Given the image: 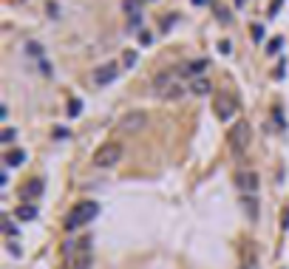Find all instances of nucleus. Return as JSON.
I'll return each instance as SVG.
<instances>
[{
	"instance_id": "nucleus-1",
	"label": "nucleus",
	"mask_w": 289,
	"mask_h": 269,
	"mask_svg": "<svg viewBox=\"0 0 289 269\" xmlns=\"http://www.w3.org/2000/svg\"><path fill=\"white\" fill-rule=\"evenodd\" d=\"M65 269H91V235L65 244Z\"/></svg>"
},
{
	"instance_id": "nucleus-2",
	"label": "nucleus",
	"mask_w": 289,
	"mask_h": 269,
	"mask_svg": "<svg viewBox=\"0 0 289 269\" xmlns=\"http://www.w3.org/2000/svg\"><path fill=\"white\" fill-rule=\"evenodd\" d=\"M99 215V204L96 202H77L74 207L68 210V215H65V230H80V227L91 224L94 218Z\"/></svg>"
},
{
	"instance_id": "nucleus-3",
	"label": "nucleus",
	"mask_w": 289,
	"mask_h": 269,
	"mask_svg": "<svg viewBox=\"0 0 289 269\" xmlns=\"http://www.w3.org/2000/svg\"><path fill=\"white\" fill-rule=\"evenodd\" d=\"M250 139H253V131H250V122H235L227 131V147L235 159H244V153L250 150Z\"/></svg>"
},
{
	"instance_id": "nucleus-4",
	"label": "nucleus",
	"mask_w": 289,
	"mask_h": 269,
	"mask_svg": "<svg viewBox=\"0 0 289 269\" xmlns=\"http://www.w3.org/2000/svg\"><path fill=\"white\" fill-rule=\"evenodd\" d=\"M122 159V145L119 142H108L94 153V168H114L116 162Z\"/></svg>"
},
{
	"instance_id": "nucleus-5",
	"label": "nucleus",
	"mask_w": 289,
	"mask_h": 269,
	"mask_svg": "<svg viewBox=\"0 0 289 269\" xmlns=\"http://www.w3.org/2000/svg\"><path fill=\"white\" fill-rule=\"evenodd\" d=\"M116 74H119V63H116V60H108V63H102V66H96L91 71V82L96 88H105V85H111L116 79Z\"/></svg>"
},
{
	"instance_id": "nucleus-6",
	"label": "nucleus",
	"mask_w": 289,
	"mask_h": 269,
	"mask_svg": "<svg viewBox=\"0 0 289 269\" xmlns=\"http://www.w3.org/2000/svg\"><path fill=\"white\" fill-rule=\"evenodd\" d=\"M145 125H148V113L136 108V111H128L125 116L119 119L116 128H119L122 134H139V131H145Z\"/></svg>"
},
{
	"instance_id": "nucleus-7",
	"label": "nucleus",
	"mask_w": 289,
	"mask_h": 269,
	"mask_svg": "<svg viewBox=\"0 0 289 269\" xmlns=\"http://www.w3.org/2000/svg\"><path fill=\"white\" fill-rule=\"evenodd\" d=\"M43 190H46V181L43 179H29L23 187H20V199H23V204H32L43 196Z\"/></svg>"
},
{
	"instance_id": "nucleus-8",
	"label": "nucleus",
	"mask_w": 289,
	"mask_h": 269,
	"mask_svg": "<svg viewBox=\"0 0 289 269\" xmlns=\"http://www.w3.org/2000/svg\"><path fill=\"white\" fill-rule=\"evenodd\" d=\"M216 111H219L221 119H230L232 113H235V100L227 97V94H221L219 100H216Z\"/></svg>"
},
{
	"instance_id": "nucleus-9",
	"label": "nucleus",
	"mask_w": 289,
	"mask_h": 269,
	"mask_svg": "<svg viewBox=\"0 0 289 269\" xmlns=\"http://www.w3.org/2000/svg\"><path fill=\"white\" fill-rule=\"evenodd\" d=\"M173 82H179L176 71H162V74H156V79H153V88H156V94H162V91H167Z\"/></svg>"
},
{
	"instance_id": "nucleus-10",
	"label": "nucleus",
	"mask_w": 289,
	"mask_h": 269,
	"mask_svg": "<svg viewBox=\"0 0 289 269\" xmlns=\"http://www.w3.org/2000/svg\"><path fill=\"white\" fill-rule=\"evenodd\" d=\"M238 187L250 190L255 196V190H258V173H238Z\"/></svg>"
},
{
	"instance_id": "nucleus-11",
	"label": "nucleus",
	"mask_w": 289,
	"mask_h": 269,
	"mask_svg": "<svg viewBox=\"0 0 289 269\" xmlns=\"http://www.w3.org/2000/svg\"><path fill=\"white\" fill-rule=\"evenodd\" d=\"M185 94H187L185 82H173V85H170V88H167V91H162L159 97H162V100H167V102H173V100H182Z\"/></svg>"
},
{
	"instance_id": "nucleus-12",
	"label": "nucleus",
	"mask_w": 289,
	"mask_h": 269,
	"mask_svg": "<svg viewBox=\"0 0 289 269\" xmlns=\"http://www.w3.org/2000/svg\"><path fill=\"white\" fill-rule=\"evenodd\" d=\"M17 218H20V221H32V218H37V207L34 204H20V207H17Z\"/></svg>"
},
{
	"instance_id": "nucleus-13",
	"label": "nucleus",
	"mask_w": 289,
	"mask_h": 269,
	"mask_svg": "<svg viewBox=\"0 0 289 269\" xmlns=\"http://www.w3.org/2000/svg\"><path fill=\"white\" fill-rule=\"evenodd\" d=\"M26 162V150H9L6 153V165L9 168H17V165H23Z\"/></svg>"
},
{
	"instance_id": "nucleus-14",
	"label": "nucleus",
	"mask_w": 289,
	"mask_h": 269,
	"mask_svg": "<svg viewBox=\"0 0 289 269\" xmlns=\"http://www.w3.org/2000/svg\"><path fill=\"white\" fill-rule=\"evenodd\" d=\"M210 88H213V85H210L207 79H193V85H190V91H193V94H196V97H204V94H210Z\"/></svg>"
},
{
	"instance_id": "nucleus-15",
	"label": "nucleus",
	"mask_w": 289,
	"mask_h": 269,
	"mask_svg": "<svg viewBox=\"0 0 289 269\" xmlns=\"http://www.w3.org/2000/svg\"><path fill=\"white\" fill-rule=\"evenodd\" d=\"M210 66V60H193L190 66H187V74H193V77H198V74H204Z\"/></svg>"
},
{
	"instance_id": "nucleus-16",
	"label": "nucleus",
	"mask_w": 289,
	"mask_h": 269,
	"mask_svg": "<svg viewBox=\"0 0 289 269\" xmlns=\"http://www.w3.org/2000/svg\"><path fill=\"white\" fill-rule=\"evenodd\" d=\"M244 207H247V213L253 215V221L258 218V199L255 196H244Z\"/></svg>"
},
{
	"instance_id": "nucleus-17",
	"label": "nucleus",
	"mask_w": 289,
	"mask_h": 269,
	"mask_svg": "<svg viewBox=\"0 0 289 269\" xmlns=\"http://www.w3.org/2000/svg\"><path fill=\"white\" fill-rule=\"evenodd\" d=\"M122 63H125V68H133V63H136V51L128 48L125 54H122Z\"/></svg>"
},
{
	"instance_id": "nucleus-18",
	"label": "nucleus",
	"mask_w": 289,
	"mask_h": 269,
	"mask_svg": "<svg viewBox=\"0 0 289 269\" xmlns=\"http://www.w3.org/2000/svg\"><path fill=\"white\" fill-rule=\"evenodd\" d=\"M213 11L219 14V20H221V23H230V11H224V9L219 6V3H213Z\"/></svg>"
},
{
	"instance_id": "nucleus-19",
	"label": "nucleus",
	"mask_w": 289,
	"mask_h": 269,
	"mask_svg": "<svg viewBox=\"0 0 289 269\" xmlns=\"http://www.w3.org/2000/svg\"><path fill=\"white\" fill-rule=\"evenodd\" d=\"M80 108H82V102H80V100H71V105H68V116H80Z\"/></svg>"
},
{
	"instance_id": "nucleus-20",
	"label": "nucleus",
	"mask_w": 289,
	"mask_h": 269,
	"mask_svg": "<svg viewBox=\"0 0 289 269\" xmlns=\"http://www.w3.org/2000/svg\"><path fill=\"white\" fill-rule=\"evenodd\" d=\"M12 139H14V131L6 128V131H3V145H12Z\"/></svg>"
},
{
	"instance_id": "nucleus-21",
	"label": "nucleus",
	"mask_w": 289,
	"mask_h": 269,
	"mask_svg": "<svg viewBox=\"0 0 289 269\" xmlns=\"http://www.w3.org/2000/svg\"><path fill=\"white\" fill-rule=\"evenodd\" d=\"M281 43H284V40H281V37H275V40L269 43V48H266V51H269V54H275L278 48H281Z\"/></svg>"
},
{
	"instance_id": "nucleus-22",
	"label": "nucleus",
	"mask_w": 289,
	"mask_h": 269,
	"mask_svg": "<svg viewBox=\"0 0 289 269\" xmlns=\"http://www.w3.org/2000/svg\"><path fill=\"white\" fill-rule=\"evenodd\" d=\"M219 48H221V51H224V54H230V51H232V45H230V40H224V43H221V45H219Z\"/></svg>"
},
{
	"instance_id": "nucleus-23",
	"label": "nucleus",
	"mask_w": 289,
	"mask_h": 269,
	"mask_svg": "<svg viewBox=\"0 0 289 269\" xmlns=\"http://www.w3.org/2000/svg\"><path fill=\"white\" fill-rule=\"evenodd\" d=\"M54 136H57V139H65V136H68V131H65V128H57V131H54Z\"/></svg>"
},
{
	"instance_id": "nucleus-24",
	"label": "nucleus",
	"mask_w": 289,
	"mask_h": 269,
	"mask_svg": "<svg viewBox=\"0 0 289 269\" xmlns=\"http://www.w3.org/2000/svg\"><path fill=\"white\" fill-rule=\"evenodd\" d=\"M289 227V207H284V230Z\"/></svg>"
},
{
	"instance_id": "nucleus-25",
	"label": "nucleus",
	"mask_w": 289,
	"mask_h": 269,
	"mask_svg": "<svg viewBox=\"0 0 289 269\" xmlns=\"http://www.w3.org/2000/svg\"><path fill=\"white\" fill-rule=\"evenodd\" d=\"M193 3H198V6H201V3H207V0H193Z\"/></svg>"
},
{
	"instance_id": "nucleus-26",
	"label": "nucleus",
	"mask_w": 289,
	"mask_h": 269,
	"mask_svg": "<svg viewBox=\"0 0 289 269\" xmlns=\"http://www.w3.org/2000/svg\"><path fill=\"white\" fill-rule=\"evenodd\" d=\"M241 269H250V267H241Z\"/></svg>"
}]
</instances>
